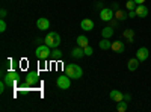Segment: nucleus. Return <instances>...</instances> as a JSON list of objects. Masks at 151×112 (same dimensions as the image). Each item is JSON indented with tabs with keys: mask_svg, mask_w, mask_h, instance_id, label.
I'll use <instances>...</instances> for the list:
<instances>
[{
	"mask_svg": "<svg viewBox=\"0 0 151 112\" xmlns=\"http://www.w3.org/2000/svg\"><path fill=\"white\" fill-rule=\"evenodd\" d=\"M65 74H68L71 79H80L83 76V70L77 64H68L65 65Z\"/></svg>",
	"mask_w": 151,
	"mask_h": 112,
	"instance_id": "f257e3e1",
	"label": "nucleus"
},
{
	"mask_svg": "<svg viewBox=\"0 0 151 112\" xmlns=\"http://www.w3.org/2000/svg\"><path fill=\"white\" fill-rule=\"evenodd\" d=\"M35 55H36V58L40 59V61H45L47 58L52 56V47H48V46L44 43V44H41V46L36 47Z\"/></svg>",
	"mask_w": 151,
	"mask_h": 112,
	"instance_id": "f03ea898",
	"label": "nucleus"
},
{
	"mask_svg": "<svg viewBox=\"0 0 151 112\" xmlns=\"http://www.w3.org/2000/svg\"><path fill=\"white\" fill-rule=\"evenodd\" d=\"M44 41H45V44H47L48 47L56 48V47H59V44H60V35H59L58 32H48Z\"/></svg>",
	"mask_w": 151,
	"mask_h": 112,
	"instance_id": "7ed1b4c3",
	"label": "nucleus"
},
{
	"mask_svg": "<svg viewBox=\"0 0 151 112\" xmlns=\"http://www.w3.org/2000/svg\"><path fill=\"white\" fill-rule=\"evenodd\" d=\"M18 79H20V74H18V71H14V70H9L3 76V80L8 86H12L15 82H18Z\"/></svg>",
	"mask_w": 151,
	"mask_h": 112,
	"instance_id": "20e7f679",
	"label": "nucleus"
},
{
	"mask_svg": "<svg viewBox=\"0 0 151 112\" xmlns=\"http://www.w3.org/2000/svg\"><path fill=\"white\" fill-rule=\"evenodd\" d=\"M56 83H58V88L59 90H70V86H71V77L68 76V74H62V76L58 77Z\"/></svg>",
	"mask_w": 151,
	"mask_h": 112,
	"instance_id": "39448f33",
	"label": "nucleus"
},
{
	"mask_svg": "<svg viewBox=\"0 0 151 112\" xmlns=\"http://www.w3.org/2000/svg\"><path fill=\"white\" fill-rule=\"evenodd\" d=\"M100 18L103 21H110V20L115 18V12H113L112 8H103L100 11Z\"/></svg>",
	"mask_w": 151,
	"mask_h": 112,
	"instance_id": "423d86ee",
	"label": "nucleus"
},
{
	"mask_svg": "<svg viewBox=\"0 0 151 112\" xmlns=\"http://www.w3.org/2000/svg\"><path fill=\"white\" fill-rule=\"evenodd\" d=\"M40 80V73L38 71H29L26 74V86H32Z\"/></svg>",
	"mask_w": 151,
	"mask_h": 112,
	"instance_id": "0eeeda50",
	"label": "nucleus"
},
{
	"mask_svg": "<svg viewBox=\"0 0 151 112\" xmlns=\"http://www.w3.org/2000/svg\"><path fill=\"white\" fill-rule=\"evenodd\" d=\"M150 56V52H148V48L147 47H141V48H137V52H136V58L139 59L141 62L142 61H147Z\"/></svg>",
	"mask_w": 151,
	"mask_h": 112,
	"instance_id": "6e6552de",
	"label": "nucleus"
},
{
	"mask_svg": "<svg viewBox=\"0 0 151 112\" xmlns=\"http://www.w3.org/2000/svg\"><path fill=\"white\" fill-rule=\"evenodd\" d=\"M134 12H136V17L145 18V17L148 15V8H147L145 5H137L136 9H134Z\"/></svg>",
	"mask_w": 151,
	"mask_h": 112,
	"instance_id": "1a4fd4ad",
	"label": "nucleus"
},
{
	"mask_svg": "<svg viewBox=\"0 0 151 112\" xmlns=\"http://www.w3.org/2000/svg\"><path fill=\"white\" fill-rule=\"evenodd\" d=\"M80 27H82L83 30H86V32H89V30L94 29V21H92L91 18H83L82 23H80Z\"/></svg>",
	"mask_w": 151,
	"mask_h": 112,
	"instance_id": "9d476101",
	"label": "nucleus"
},
{
	"mask_svg": "<svg viewBox=\"0 0 151 112\" xmlns=\"http://www.w3.org/2000/svg\"><path fill=\"white\" fill-rule=\"evenodd\" d=\"M36 27L40 29V30H47V29L50 27V21H48L47 18H38Z\"/></svg>",
	"mask_w": 151,
	"mask_h": 112,
	"instance_id": "9b49d317",
	"label": "nucleus"
},
{
	"mask_svg": "<svg viewBox=\"0 0 151 112\" xmlns=\"http://www.w3.org/2000/svg\"><path fill=\"white\" fill-rule=\"evenodd\" d=\"M110 98H112V100L113 102H121V100H124V94L121 92V91H118V90H113V91H110Z\"/></svg>",
	"mask_w": 151,
	"mask_h": 112,
	"instance_id": "f8f14e48",
	"label": "nucleus"
},
{
	"mask_svg": "<svg viewBox=\"0 0 151 112\" xmlns=\"http://www.w3.org/2000/svg\"><path fill=\"white\" fill-rule=\"evenodd\" d=\"M124 48H125V46H124L122 41H113L112 43V50L115 52V53H122Z\"/></svg>",
	"mask_w": 151,
	"mask_h": 112,
	"instance_id": "ddd939ff",
	"label": "nucleus"
},
{
	"mask_svg": "<svg viewBox=\"0 0 151 112\" xmlns=\"http://www.w3.org/2000/svg\"><path fill=\"white\" fill-rule=\"evenodd\" d=\"M71 56H73V58H76V59H79V58L85 56V50H83V47H79V46H77L76 48H73Z\"/></svg>",
	"mask_w": 151,
	"mask_h": 112,
	"instance_id": "4468645a",
	"label": "nucleus"
},
{
	"mask_svg": "<svg viewBox=\"0 0 151 112\" xmlns=\"http://www.w3.org/2000/svg\"><path fill=\"white\" fill-rule=\"evenodd\" d=\"M139 59H137V58H134V59H130L129 62H127V67H129V70L130 71H136L137 70V67H139Z\"/></svg>",
	"mask_w": 151,
	"mask_h": 112,
	"instance_id": "2eb2a0df",
	"label": "nucleus"
},
{
	"mask_svg": "<svg viewBox=\"0 0 151 112\" xmlns=\"http://www.w3.org/2000/svg\"><path fill=\"white\" fill-rule=\"evenodd\" d=\"M89 40H88V36H85V35H80V36H77V40H76V43H77V46L79 47H86V46H89V43H88Z\"/></svg>",
	"mask_w": 151,
	"mask_h": 112,
	"instance_id": "dca6fc26",
	"label": "nucleus"
},
{
	"mask_svg": "<svg viewBox=\"0 0 151 112\" xmlns=\"http://www.w3.org/2000/svg\"><path fill=\"white\" fill-rule=\"evenodd\" d=\"M101 36H103V38H112V36H113V27L112 26H106L101 30Z\"/></svg>",
	"mask_w": 151,
	"mask_h": 112,
	"instance_id": "f3484780",
	"label": "nucleus"
},
{
	"mask_svg": "<svg viewBox=\"0 0 151 112\" xmlns=\"http://www.w3.org/2000/svg\"><path fill=\"white\" fill-rule=\"evenodd\" d=\"M98 47L101 50H109V48H112V43L109 41V38H103V41H100Z\"/></svg>",
	"mask_w": 151,
	"mask_h": 112,
	"instance_id": "a211bd4d",
	"label": "nucleus"
},
{
	"mask_svg": "<svg viewBox=\"0 0 151 112\" xmlns=\"http://www.w3.org/2000/svg\"><path fill=\"white\" fill-rule=\"evenodd\" d=\"M115 18H116L118 21H124L125 18H129V14H125V12L121 11V9H116V11H115Z\"/></svg>",
	"mask_w": 151,
	"mask_h": 112,
	"instance_id": "6ab92c4d",
	"label": "nucleus"
},
{
	"mask_svg": "<svg viewBox=\"0 0 151 112\" xmlns=\"http://www.w3.org/2000/svg\"><path fill=\"white\" fill-rule=\"evenodd\" d=\"M133 36H134V32H133L132 29H125V30H124V38L127 40V41L133 43Z\"/></svg>",
	"mask_w": 151,
	"mask_h": 112,
	"instance_id": "aec40b11",
	"label": "nucleus"
},
{
	"mask_svg": "<svg viewBox=\"0 0 151 112\" xmlns=\"http://www.w3.org/2000/svg\"><path fill=\"white\" fill-rule=\"evenodd\" d=\"M116 111L118 112H125V111H127V102H125V100L118 102L116 103Z\"/></svg>",
	"mask_w": 151,
	"mask_h": 112,
	"instance_id": "412c9836",
	"label": "nucleus"
},
{
	"mask_svg": "<svg viewBox=\"0 0 151 112\" xmlns=\"http://www.w3.org/2000/svg\"><path fill=\"white\" fill-rule=\"evenodd\" d=\"M52 58H53V59H56V61L62 58V52L59 50L58 47H56V48H53V50H52Z\"/></svg>",
	"mask_w": 151,
	"mask_h": 112,
	"instance_id": "4be33fe9",
	"label": "nucleus"
},
{
	"mask_svg": "<svg viewBox=\"0 0 151 112\" xmlns=\"http://www.w3.org/2000/svg\"><path fill=\"white\" fill-rule=\"evenodd\" d=\"M125 6H127V9H129V11H134V9H136V6H137V3L134 2V0H129V2L125 3Z\"/></svg>",
	"mask_w": 151,
	"mask_h": 112,
	"instance_id": "5701e85b",
	"label": "nucleus"
},
{
	"mask_svg": "<svg viewBox=\"0 0 151 112\" xmlns=\"http://www.w3.org/2000/svg\"><path fill=\"white\" fill-rule=\"evenodd\" d=\"M83 50H85V56H91V55L94 53V50H92V47H91V46H86Z\"/></svg>",
	"mask_w": 151,
	"mask_h": 112,
	"instance_id": "b1692460",
	"label": "nucleus"
},
{
	"mask_svg": "<svg viewBox=\"0 0 151 112\" xmlns=\"http://www.w3.org/2000/svg\"><path fill=\"white\" fill-rule=\"evenodd\" d=\"M6 30V23H5V20L2 18V21H0V32H5Z\"/></svg>",
	"mask_w": 151,
	"mask_h": 112,
	"instance_id": "393cba45",
	"label": "nucleus"
},
{
	"mask_svg": "<svg viewBox=\"0 0 151 112\" xmlns=\"http://www.w3.org/2000/svg\"><path fill=\"white\" fill-rule=\"evenodd\" d=\"M6 86H8V85L5 83V80H2V83H0V92H3V91H5V88H6Z\"/></svg>",
	"mask_w": 151,
	"mask_h": 112,
	"instance_id": "a878e982",
	"label": "nucleus"
},
{
	"mask_svg": "<svg viewBox=\"0 0 151 112\" xmlns=\"http://www.w3.org/2000/svg\"><path fill=\"white\" fill-rule=\"evenodd\" d=\"M124 100H125V102H130V100H132V95H130V94H124Z\"/></svg>",
	"mask_w": 151,
	"mask_h": 112,
	"instance_id": "bb28decb",
	"label": "nucleus"
},
{
	"mask_svg": "<svg viewBox=\"0 0 151 112\" xmlns=\"http://www.w3.org/2000/svg\"><path fill=\"white\" fill-rule=\"evenodd\" d=\"M129 17H130V18L136 17V12H134V11H129Z\"/></svg>",
	"mask_w": 151,
	"mask_h": 112,
	"instance_id": "cd10ccee",
	"label": "nucleus"
},
{
	"mask_svg": "<svg viewBox=\"0 0 151 112\" xmlns=\"http://www.w3.org/2000/svg\"><path fill=\"white\" fill-rule=\"evenodd\" d=\"M0 17H2V18H5V17H6V11H5V9L0 11Z\"/></svg>",
	"mask_w": 151,
	"mask_h": 112,
	"instance_id": "c85d7f7f",
	"label": "nucleus"
},
{
	"mask_svg": "<svg viewBox=\"0 0 151 112\" xmlns=\"http://www.w3.org/2000/svg\"><path fill=\"white\" fill-rule=\"evenodd\" d=\"M95 6H97V8H98L100 11H101V9H103V3H101V2H98V3L95 5Z\"/></svg>",
	"mask_w": 151,
	"mask_h": 112,
	"instance_id": "c756f323",
	"label": "nucleus"
},
{
	"mask_svg": "<svg viewBox=\"0 0 151 112\" xmlns=\"http://www.w3.org/2000/svg\"><path fill=\"white\" fill-rule=\"evenodd\" d=\"M134 2H136L137 5H144V3H145V0H134Z\"/></svg>",
	"mask_w": 151,
	"mask_h": 112,
	"instance_id": "7c9ffc66",
	"label": "nucleus"
}]
</instances>
